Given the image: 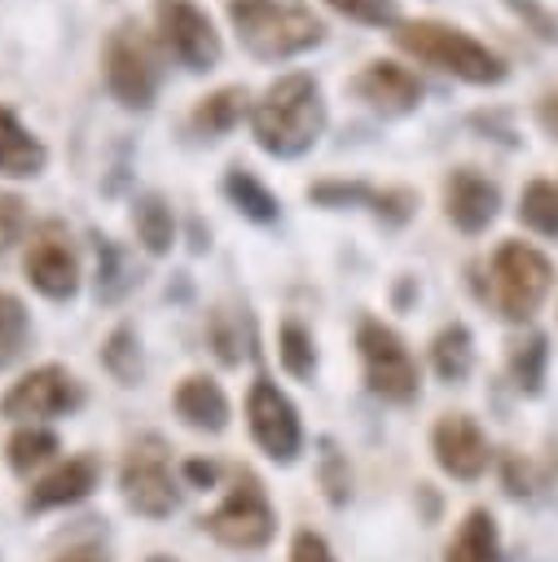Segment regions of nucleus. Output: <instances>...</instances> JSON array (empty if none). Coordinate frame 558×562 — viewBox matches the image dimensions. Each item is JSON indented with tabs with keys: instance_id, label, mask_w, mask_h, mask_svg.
Returning <instances> with one entry per match:
<instances>
[{
	"instance_id": "obj_20",
	"label": "nucleus",
	"mask_w": 558,
	"mask_h": 562,
	"mask_svg": "<svg viewBox=\"0 0 558 562\" xmlns=\"http://www.w3.org/2000/svg\"><path fill=\"white\" fill-rule=\"evenodd\" d=\"M224 198H228L246 220H255V224H277V215H281V202L272 198V189H268L250 167H242V162H233V167L224 171Z\"/></svg>"
},
{
	"instance_id": "obj_19",
	"label": "nucleus",
	"mask_w": 558,
	"mask_h": 562,
	"mask_svg": "<svg viewBox=\"0 0 558 562\" xmlns=\"http://www.w3.org/2000/svg\"><path fill=\"white\" fill-rule=\"evenodd\" d=\"M246 114H250L246 88H242V83H224V88H215V92H207V97L193 101L189 123H193L198 136H224V132H233Z\"/></svg>"
},
{
	"instance_id": "obj_10",
	"label": "nucleus",
	"mask_w": 558,
	"mask_h": 562,
	"mask_svg": "<svg viewBox=\"0 0 558 562\" xmlns=\"http://www.w3.org/2000/svg\"><path fill=\"white\" fill-rule=\"evenodd\" d=\"M22 272L44 299H57V303L79 290V259H75L70 233H66L62 220H44V224L31 228L26 255H22Z\"/></svg>"
},
{
	"instance_id": "obj_25",
	"label": "nucleus",
	"mask_w": 558,
	"mask_h": 562,
	"mask_svg": "<svg viewBox=\"0 0 558 562\" xmlns=\"http://www.w3.org/2000/svg\"><path fill=\"white\" fill-rule=\"evenodd\" d=\"M132 281H136V272H132L127 255L110 237H101L97 241V299L101 303H114V299H123L132 290Z\"/></svg>"
},
{
	"instance_id": "obj_32",
	"label": "nucleus",
	"mask_w": 558,
	"mask_h": 562,
	"mask_svg": "<svg viewBox=\"0 0 558 562\" xmlns=\"http://www.w3.org/2000/svg\"><path fill=\"white\" fill-rule=\"evenodd\" d=\"M369 206H373V215H378L382 224H404V220L417 211V193H413V189H404V184H391V189H373Z\"/></svg>"
},
{
	"instance_id": "obj_12",
	"label": "nucleus",
	"mask_w": 558,
	"mask_h": 562,
	"mask_svg": "<svg viewBox=\"0 0 558 562\" xmlns=\"http://www.w3.org/2000/svg\"><path fill=\"white\" fill-rule=\"evenodd\" d=\"M79 404V382L62 369V364H40L31 373H22L4 400H0V413L13 417V422H35V417H57V413H70Z\"/></svg>"
},
{
	"instance_id": "obj_27",
	"label": "nucleus",
	"mask_w": 558,
	"mask_h": 562,
	"mask_svg": "<svg viewBox=\"0 0 558 562\" xmlns=\"http://www.w3.org/2000/svg\"><path fill=\"white\" fill-rule=\"evenodd\" d=\"M277 356H281V369L290 378H312L316 373V347H312V334L299 325V321H281L277 329Z\"/></svg>"
},
{
	"instance_id": "obj_31",
	"label": "nucleus",
	"mask_w": 558,
	"mask_h": 562,
	"mask_svg": "<svg viewBox=\"0 0 558 562\" xmlns=\"http://www.w3.org/2000/svg\"><path fill=\"white\" fill-rule=\"evenodd\" d=\"M308 198L321 206H356V202H369L373 189L360 180H316V184H308Z\"/></svg>"
},
{
	"instance_id": "obj_24",
	"label": "nucleus",
	"mask_w": 558,
	"mask_h": 562,
	"mask_svg": "<svg viewBox=\"0 0 558 562\" xmlns=\"http://www.w3.org/2000/svg\"><path fill=\"white\" fill-rule=\"evenodd\" d=\"M26 347H31V316L18 294L0 290V369L18 364L26 356Z\"/></svg>"
},
{
	"instance_id": "obj_26",
	"label": "nucleus",
	"mask_w": 558,
	"mask_h": 562,
	"mask_svg": "<svg viewBox=\"0 0 558 562\" xmlns=\"http://www.w3.org/2000/svg\"><path fill=\"white\" fill-rule=\"evenodd\" d=\"M101 364L110 369V378L114 382H123V386H136L141 382V342H136V329H127V325H119L110 338H105V347H101Z\"/></svg>"
},
{
	"instance_id": "obj_34",
	"label": "nucleus",
	"mask_w": 558,
	"mask_h": 562,
	"mask_svg": "<svg viewBox=\"0 0 558 562\" xmlns=\"http://www.w3.org/2000/svg\"><path fill=\"white\" fill-rule=\"evenodd\" d=\"M321 483H325V496L334 505L347 501V465H343V457H338V448L330 439L321 443Z\"/></svg>"
},
{
	"instance_id": "obj_30",
	"label": "nucleus",
	"mask_w": 558,
	"mask_h": 562,
	"mask_svg": "<svg viewBox=\"0 0 558 562\" xmlns=\"http://www.w3.org/2000/svg\"><path fill=\"white\" fill-rule=\"evenodd\" d=\"M53 452H57V435L44 430V426H22V430L9 439V465H13L18 474H31L35 465L53 461Z\"/></svg>"
},
{
	"instance_id": "obj_15",
	"label": "nucleus",
	"mask_w": 558,
	"mask_h": 562,
	"mask_svg": "<svg viewBox=\"0 0 558 562\" xmlns=\"http://www.w3.org/2000/svg\"><path fill=\"white\" fill-rule=\"evenodd\" d=\"M496 206H501V193H496V184L483 171H475V167L448 171V180H444V211H448V220L461 233H483L496 220Z\"/></svg>"
},
{
	"instance_id": "obj_36",
	"label": "nucleus",
	"mask_w": 558,
	"mask_h": 562,
	"mask_svg": "<svg viewBox=\"0 0 558 562\" xmlns=\"http://www.w3.org/2000/svg\"><path fill=\"white\" fill-rule=\"evenodd\" d=\"M290 562H334V558H330V544H325L321 536L299 531L294 544H290Z\"/></svg>"
},
{
	"instance_id": "obj_13",
	"label": "nucleus",
	"mask_w": 558,
	"mask_h": 562,
	"mask_svg": "<svg viewBox=\"0 0 558 562\" xmlns=\"http://www.w3.org/2000/svg\"><path fill=\"white\" fill-rule=\"evenodd\" d=\"M431 448H435V461H439L453 479H479V474L488 470V461H492L483 430H479L475 417H466V413L439 417L435 430H431Z\"/></svg>"
},
{
	"instance_id": "obj_40",
	"label": "nucleus",
	"mask_w": 558,
	"mask_h": 562,
	"mask_svg": "<svg viewBox=\"0 0 558 562\" xmlns=\"http://www.w3.org/2000/svg\"><path fill=\"white\" fill-rule=\"evenodd\" d=\"M149 562H171V558H149Z\"/></svg>"
},
{
	"instance_id": "obj_33",
	"label": "nucleus",
	"mask_w": 558,
	"mask_h": 562,
	"mask_svg": "<svg viewBox=\"0 0 558 562\" xmlns=\"http://www.w3.org/2000/svg\"><path fill=\"white\" fill-rule=\"evenodd\" d=\"M325 4L365 26H395V0H325Z\"/></svg>"
},
{
	"instance_id": "obj_16",
	"label": "nucleus",
	"mask_w": 558,
	"mask_h": 562,
	"mask_svg": "<svg viewBox=\"0 0 558 562\" xmlns=\"http://www.w3.org/2000/svg\"><path fill=\"white\" fill-rule=\"evenodd\" d=\"M97 479H101V461L92 457V452H83V457H70V461H62L53 474H44L35 487H31V496H26V509H57V505H75V501H83L92 487H97Z\"/></svg>"
},
{
	"instance_id": "obj_28",
	"label": "nucleus",
	"mask_w": 558,
	"mask_h": 562,
	"mask_svg": "<svg viewBox=\"0 0 558 562\" xmlns=\"http://www.w3.org/2000/svg\"><path fill=\"white\" fill-rule=\"evenodd\" d=\"M518 220H523L527 228L554 237V233H558V184L532 180V184L523 189V198H518Z\"/></svg>"
},
{
	"instance_id": "obj_22",
	"label": "nucleus",
	"mask_w": 558,
	"mask_h": 562,
	"mask_svg": "<svg viewBox=\"0 0 558 562\" xmlns=\"http://www.w3.org/2000/svg\"><path fill=\"white\" fill-rule=\"evenodd\" d=\"M448 562H501V540H496V522L488 509L466 514V522L457 527L448 544Z\"/></svg>"
},
{
	"instance_id": "obj_1",
	"label": "nucleus",
	"mask_w": 558,
	"mask_h": 562,
	"mask_svg": "<svg viewBox=\"0 0 558 562\" xmlns=\"http://www.w3.org/2000/svg\"><path fill=\"white\" fill-rule=\"evenodd\" d=\"M325 132V92L308 70L277 75L250 105V136L272 158L308 154Z\"/></svg>"
},
{
	"instance_id": "obj_35",
	"label": "nucleus",
	"mask_w": 558,
	"mask_h": 562,
	"mask_svg": "<svg viewBox=\"0 0 558 562\" xmlns=\"http://www.w3.org/2000/svg\"><path fill=\"white\" fill-rule=\"evenodd\" d=\"M22 228H26V202L0 189V250H9L22 237Z\"/></svg>"
},
{
	"instance_id": "obj_5",
	"label": "nucleus",
	"mask_w": 558,
	"mask_h": 562,
	"mask_svg": "<svg viewBox=\"0 0 558 562\" xmlns=\"http://www.w3.org/2000/svg\"><path fill=\"white\" fill-rule=\"evenodd\" d=\"M488 272H492V303L505 321H527L554 285V263L527 241H501Z\"/></svg>"
},
{
	"instance_id": "obj_17",
	"label": "nucleus",
	"mask_w": 558,
	"mask_h": 562,
	"mask_svg": "<svg viewBox=\"0 0 558 562\" xmlns=\"http://www.w3.org/2000/svg\"><path fill=\"white\" fill-rule=\"evenodd\" d=\"M44 167H48L44 140L9 105H0V176L4 180H35Z\"/></svg>"
},
{
	"instance_id": "obj_38",
	"label": "nucleus",
	"mask_w": 558,
	"mask_h": 562,
	"mask_svg": "<svg viewBox=\"0 0 558 562\" xmlns=\"http://www.w3.org/2000/svg\"><path fill=\"white\" fill-rule=\"evenodd\" d=\"M185 474H189V483H198V487H211V483H215V465H211V461H185Z\"/></svg>"
},
{
	"instance_id": "obj_23",
	"label": "nucleus",
	"mask_w": 558,
	"mask_h": 562,
	"mask_svg": "<svg viewBox=\"0 0 558 562\" xmlns=\"http://www.w3.org/2000/svg\"><path fill=\"white\" fill-rule=\"evenodd\" d=\"M431 364H435V373L444 378V382H461L466 373H470V364H475V342H470V329L466 325H444L439 334H435V342H431Z\"/></svg>"
},
{
	"instance_id": "obj_18",
	"label": "nucleus",
	"mask_w": 558,
	"mask_h": 562,
	"mask_svg": "<svg viewBox=\"0 0 558 562\" xmlns=\"http://www.w3.org/2000/svg\"><path fill=\"white\" fill-rule=\"evenodd\" d=\"M176 413L193 426V430H224L228 426V400H224V391H220V382H211V378H202V373H193V378H185L180 386H176Z\"/></svg>"
},
{
	"instance_id": "obj_39",
	"label": "nucleus",
	"mask_w": 558,
	"mask_h": 562,
	"mask_svg": "<svg viewBox=\"0 0 558 562\" xmlns=\"http://www.w3.org/2000/svg\"><path fill=\"white\" fill-rule=\"evenodd\" d=\"M57 562H105V558H101L97 549H66Z\"/></svg>"
},
{
	"instance_id": "obj_11",
	"label": "nucleus",
	"mask_w": 558,
	"mask_h": 562,
	"mask_svg": "<svg viewBox=\"0 0 558 562\" xmlns=\"http://www.w3.org/2000/svg\"><path fill=\"white\" fill-rule=\"evenodd\" d=\"M246 417H250V435L255 443L272 457V461H294L303 448V426L294 404L286 400V391H277V382L255 378L250 395H246Z\"/></svg>"
},
{
	"instance_id": "obj_7",
	"label": "nucleus",
	"mask_w": 558,
	"mask_h": 562,
	"mask_svg": "<svg viewBox=\"0 0 558 562\" xmlns=\"http://www.w3.org/2000/svg\"><path fill=\"white\" fill-rule=\"evenodd\" d=\"M154 31H158V44L193 75L211 70L224 53L211 13L193 0H154Z\"/></svg>"
},
{
	"instance_id": "obj_3",
	"label": "nucleus",
	"mask_w": 558,
	"mask_h": 562,
	"mask_svg": "<svg viewBox=\"0 0 558 562\" xmlns=\"http://www.w3.org/2000/svg\"><path fill=\"white\" fill-rule=\"evenodd\" d=\"M391 35L409 57H417V61H426V66L461 79V83H501L505 79V61L488 44L466 35L461 26L417 18V22H395Z\"/></svg>"
},
{
	"instance_id": "obj_37",
	"label": "nucleus",
	"mask_w": 558,
	"mask_h": 562,
	"mask_svg": "<svg viewBox=\"0 0 558 562\" xmlns=\"http://www.w3.org/2000/svg\"><path fill=\"white\" fill-rule=\"evenodd\" d=\"M536 119H540V127H545L549 136H558V92H545V97L536 101Z\"/></svg>"
},
{
	"instance_id": "obj_21",
	"label": "nucleus",
	"mask_w": 558,
	"mask_h": 562,
	"mask_svg": "<svg viewBox=\"0 0 558 562\" xmlns=\"http://www.w3.org/2000/svg\"><path fill=\"white\" fill-rule=\"evenodd\" d=\"M132 228H136V241L149 255H167L171 241H176V220H171L167 198L163 193H141L132 202Z\"/></svg>"
},
{
	"instance_id": "obj_4",
	"label": "nucleus",
	"mask_w": 558,
	"mask_h": 562,
	"mask_svg": "<svg viewBox=\"0 0 558 562\" xmlns=\"http://www.w3.org/2000/svg\"><path fill=\"white\" fill-rule=\"evenodd\" d=\"M101 75L123 110H149L163 83L158 48L136 22H119L101 44Z\"/></svg>"
},
{
	"instance_id": "obj_29",
	"label": "nucleus",
	"mask_w": 558,
	"mask_h": 562,
	"mask_svg": "<svg viewBox=\"0 0 558 562\" xmlns=\"http://www.w3.org/2000/svg\"><path fill=\"white\" fill-rule=\"evenodd\" d=\"M545 360H549V347H545L540 334H527V338H518V342L510 347V373H514L518 391H527V395L540 391V382H545Z\"/></svg>"
},
{
	"instance_id": "obj_2",
	"label": "nucleus",
	"mask_w": 558,
	"mask_h": 562,
	"mask_svg": "<svg viewBox=\"0 0 558 562\" xmlns=\"http://www.w3.org/2000/svg\"><path fill=\"white\" fill-rule=\"evenodd\" d=\"M228 22L242 48L264 61L299 57L325 40V22L290 0H228Z\"/></svg>"
},
{
	"instance_id": "obj_6",
	"label": "nucleus",
	"mask_w": 558,
	"mask_h": 562,
	"mask_svg": "<svg viewBox=\"0 0 558 562\" xmlns=\"http://www.w3.org/2000/svg\"><path fill=\"white\" fill-rule=\"evenodd\" d=\"M356 347H360L365 382H369V391H373L378 400H387V404H409V400H417V386H422L417 360H413V351L404 347V338H400L391 325L365 316L360 329H356Z\"/></svg>"
},
{
	"instance_id": "obj_9",
	"label": "nucleus",
	"mask_w": 558,
	"mask_h": 562,
	"mask_svg": "<svg viewBox=\"0 0 558 562\" xmlns=\"http://www.w3.org/2000/svg\"><path fill=\"white\" fill-rule=\"evenodd\" d=\"M119 483H123V501L145 518H167L176 509V487H171V470H167V443L158 435H141L127 448Z\"/></svg>"
},
{
	"instance_id": "obj_14",
	"label": "nucleus",
	"mask_w": 558,
	"mask_h": 562,
	"mask_svg": "<svg viewBox=\"0 0 558 562\" xmlns=\"http://www.w3.org/2000/svg\"><path fill=\"white\" fill-rule=\"evenodd\" d=\"M351 92L365 105H373L378 114H409L422 101V79L409 66L378 57V61H365L360 66V75L351 79Z\"/></svg>"
},
{
	"instance_id": "obj_8",
	"label": "nucleus",
	"mask_w": 558,
	"mask_h": 562,
	"mask_svg": "<svg viewBox=\"0 0 558 562\" xmlns=\"http://www.w3.org/2000/svg\"><path fill=\"white\" fill-rule=\"evenodd\" d=\"M202 527L233 544V549H259L272 540V505L264 496V483L250 474V470H237L233 479V492L220 501V509H211L202 518Z\"/></svg>"
}]
</instances>
